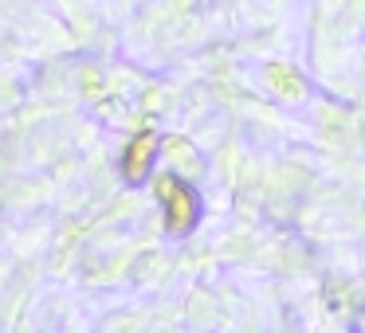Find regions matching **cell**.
<instances>
[{"instance_id": "cell-1", "label": "cell", "mask_w": 365, "mask_h": 333, "mask_svg": "<svg viewBox=\"0 0 365 333\" xmlns=\"http://www.w3.org/2000/svg\"><path fill=\"white\" fill-rule=\"evenodd\" d=\"M161 196H165V208H169V228L173 231H185L197 216V204H192V192L185 189L181 181L173 176H161Z\"/></svg>"}, {"instance_id": "cell-2", "label": "cell", "mask_w": 365, "mask_h": 333, "mask_svg": "<svg viewBox=\"0 0 365 333\" xmlns=\"http://www.w3.org/2000/svg\"><path fill=\"white\" fill-rule=\"evenodd\" d=\"M153 153H158V137L153 134H138L134 142H130L126 157H122V173H126V181H142L145 169H150Z\"/></svg>"}]
</instances>
